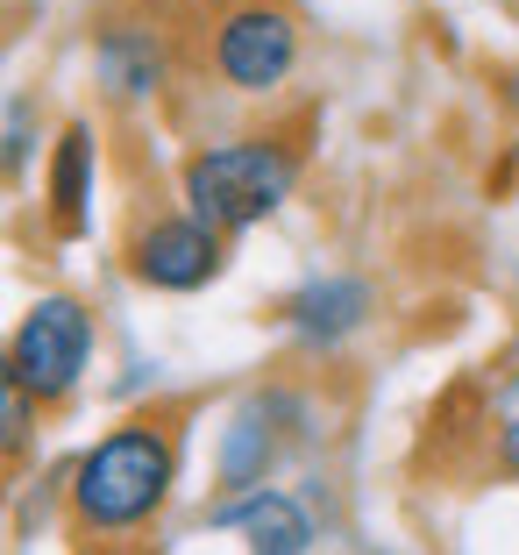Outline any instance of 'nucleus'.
I'll use <instances>...</instances> for the list:
<instances>
[{
  "instance_id": "nucleus-11",
  "label": "nucleus",
  "mask_w": 519,
  "mask_h": 555,
  "mask_svg": "<svg viewBox=\"0 0 519 555\" xmlns=\"http://www.w3.org/2000/svg\"><path fill=\"white\" fill-rule=\"evenodd\" d=\"M29 421H36V399L22 392V377L0 357V456H15L22 441H29Z\"/></svg>"
},
{
  "instance_id": "nucleus-9",
  "label": "nucleus",
  "mask_w": 519,
  "mask_h": 555,
  "mask_svg": "<svg viewBox=\"0 0 519 555\" xmlns=\"http://www.w3.org/2000/svg\"><path fill=\"white\" fill-rule=\"evenodd\" d=\"M100 79H107L121 100H143V93H157V79H164V57H157V43H150L143 29H107V36H100Z\"/></svg>"
},
{
  "instance_id": "nucleus-2",
  "label": "nucleus",
  "mask_w": 519,
  "mask_h": 555,
  "mask_svg": "<svg viewBox=\"0 0 519 555\" xmlns=\"http://www.w3.org/2000/svg\"><path fill=\"white\" fill-rule=\"evenodd\" d=\"M179 185L193 221H207L213 235H235L285 207V193L299 185V150L277 143V135H235V143L193 150Z\"/></svg>"
},
{
  "instance_id": "nucleus-1",
  "label": "nucleus",
  "mask_w": 519,
  "mask_h": 555,
  "mask_svg": "<svg viewBox=\"0 0 519 555\" xmlns=\"http://www.w3.org/2000/svg\"><path fill=\"white\" fill-rule=\"evenodd\" d=\"M171 477H179V449L171 435L150 421H129L100 435L93 449L72 470V513H79L86 534H135L164 513L171 499Z\"/></svg>"
},
{
  "instance_id": "nucleus-6",
  "label": "nucleus",
  "mask_w": 519,
  "mask_h": 555,
  "mask_svg": "<svg viewBox=\"0 0 519 555\" xmlns=\"http://www.w3.org/2000/svg\"><path fill=\"white\" fill-rule=\"evenodd\" d=\"M221 527H243L249 534V555H307L313 541V520L299 499H285V491H243L235 506L213 513Z\"/></svg>"
},
{
  "instance_id": "nucleus-7",
  "label": "nucleus",
  "mask_w": 519,
  "mask_h": 555,
  "mask_svg": "<svg viewBox=\"0 0 519 555\" xmlns=\"http://www.w3.org/2000/svg\"><path fill=\"white\" fill-rule=\"evenodd\" d=\"M363 313H371V285H363V278H321V285L285 299V321H293L307 343H341L349 327H363Z\"/></svg>"
},
{
  "instance_id": "nucleus-5",
  "label": "nucleus",
  "mask_w": 519,
  "mask_h": 555,
  "mask_svg": "<svg viewBox=\"0 0 519 555\" xmlns=\"http://www.w3.org/2000/svg\"><path fill=\"white\" fill-rule=\"evenodd\" d=\"M129 271L143 285H157V293H199L221 271V235L207 221H193V214H164L129 243Z\"/></svg>"
},
{
  "instance_id": "nucleus-4",
  "label": "nucleus",
  "mask_w": 519,
  "mask_h": 555,
  "mask_svg": "<svg viewBox=\"0 0 519 555\" xmlns=\"http://www.w3.org/2000/svg\"><path fill=\"white\" fill-rule=\"evenodd\" d=\"M299 65V22L277 0H243L213 22V72L235 93H277Z\"/></svg>"
},
{
  "instance_id": "nucleus-8",
  "label": "nucleus",
  "mask_w": 519,
  "mask_h": 555,
  "mask_svg": "<svg viewBox=\"0 0 519 555\" xmlns=\"http://www.w3.org/2000/svg\"><path fill=\"white\" fill-rule=\"evenodd\" d=\"M86 199H93V129H86V121H65V135L50 150V207H57L65 229H79Z\"/></svg>"
},
{
  "instance_id": "nucleus-3",
  "label": "nucleus",
  "mask_w": 519,
  "mask_h": 555,
  "mask_svg": "<svg viewBox=\"0 0 519 555\" xmlns=\"http://www.w3.org/2000/svg\"><path fill=\"white\" fill-rule=\"evenodd\" d=\"M86 357H93V313L65 293L36 299V307L22 313L15 343H8V371L22 377L29 399H65L72 385H79Z\"/></svg>"
},
{
  "instance_id": "nucleus-12",
  "label": "nucleus",
  "mask_w": 519,
  "mask_h": 555,
  "mask_svg": "<svg viewBox=\"0 0 519 555\" xmlns=\"http://www.w3.org/2000/svg\"><path fill=\"white\" fill-rule=\"evenodd\" d=\"M498 463H505V470H519V421H505V435H498Z\"/></svg>"
},
{
  "instance_id": "nucleus-10",
  "label": "nucleus",
  "mask_w": 519,
  "mask_h": 555,
  "mask_svg": "<svg viewBox=\"0 0 519 555\" xmlns=\"http://www.w3.org/2000/svg\"><path fill=\"white\" fill-rule=\"evenodd\" d=\"M263 421H271V399H257V406L235 413V427H228V441H221V485L263 491V470H271V449H277V435Z\"/></svg>"
}]
</instances>
